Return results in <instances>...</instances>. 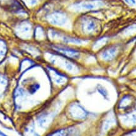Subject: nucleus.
I'll use <instances>...</instances> for the list:
<instances>
[{"label":"nucleus","mask_w":136,"mask_h":136,"mask_svg":"<svg viewBox=\"0 0 136 136\" xmlns=\"http://www.w3.org/2000/svg\"><path fill=\"white\" fill-rule=\"evenodd\" d=\"M81 26L83 32L88 35H93L100 31L101 23L99 20L95 18L86 17L81 20Z\"/></svg>","instance_id":"f257e3e1"},{"label":"nucleus","mask_w":136,"mask_h":136,"mask_svg":"<svg viewBox=\"0 0 136 136\" xmlns=\"http://www.w3.org/2000/svg\"><path fill=\"white\" fill-rule=\"evenodd\" d=\"M47 20L51 25L61 27L67 23L68 17L64 12L56 11L48 15Z\"/></svg>","instance_id":"f03ea898"},{"label":"nucleus","mask_w":136,"mask_h":136,"mask_svg":"<svg viewBox=\"0 0 136 136\" xmlns=\"http://www.w3.org/2000/svg\"><path fill=\"white\" fill-rule=\"evenodd\" d=\"M54 50L60 55L69 59H76L79 58L80 53L78 51L64 45H55Z\"/></svg>","instance_id":"7ed1b4c3"},{"label":"nucleus","mask_w":136,"mask_h":136,"mask_svg":"<svg viewBox=\"0 0 136 136\" xmlns=\"http://www.w3.org/2000/svg\"><path fill=\"white\" fill-rule=\"evenodd\" d=\"M103 3L99 0H90L77 3L73 5L74 8L76 10H93L102 7Z\"/></svg>","instance_id":"20e7f679"},{"label":"nucleus","mask_w":136,"mask_h":136,"mask_svg":"<svg viewBox=\"0 0 136 136\" xmlns=\"http://www.w3.org/2000/svg\"><path fill=\"white\" fill-rule=\"evenodd\" d=\"M119 52V45L113 44L107 46L103 50L102 52V57L105 61H110L117 56Z\"/></svg>","instance_id":"39448f33"},{"label":"nucleus","mask_w":136,"mask_h":136,"mask_svg":"<svg viewBox=\"0 0 136 136\" xmlns=\"http://www.w3.org/2000/svg\"><path fill=\"white\" fill-rule=\"evenodd\" d=\"M69 113L76 119H84L87 117V112L80 105L74 104L69 108Z\"/></svg>","instance_id":"423d86ee"},{"label":"nucleus","mask_w":136,"mask_h":136,"mask_svg":"<svg viewBox=\"0 0 136 136\" xmlns=\"http://www.w3.org/2000/svg\"><path fill=\"white\" fill-rule=\"evenodd\" d=\"M48 136H78V132L75 128H67L55 131Z\"/></svg>","instance_id":"0eeeda50"},{"label":"nucleus","mask_w":136,"mask_h":136,"mask_svg":"<svg viewBox=\"0 0 136 136\" xmlns=\"http://www.w3.org/2000/svg\"><path fill=\"white\" fill-rule=\"evenodd\" d=\"M96 90L104 99L106 100H109V93L105 87L103 86L101 84H98L96 86Z\"/></svg>","instance_id":"6e6552de"},{"label":"nucleus","mask_w":136,"mask_h":136,"mask_svg":"<svg viewBox=\"0 0 136 136\" xmlns=\"http://www.w3.org/2000/svg\"><path fill=\"white\" fill-rule=\"evenodd\" d=\"M7 51V47L3 42L0 41V59L4 55Z\"/></svg>","instance_id":"1a4fd4ad"},{"label":"nucleus","mask_w":136,"mask_h":136,"mask_svg":"<svg viewBox=\"0 0 136 136\" xmlns=\"http://www.w3.org/2000/svg\"><path fill=\"white\" fill-rule=\"evenodd\" d=\"M6 85H7V81H6V79L4 78L0 77V93L2 91L1 90H3V89H4V87L6 86Z\"/></svg>","instance_id":"9d476101"},{"label":"nucleus","mask_w":136,"mask_h":136,"mask_svg":"<svg viewBox=\"0 0 136 136\" xmlns=\"http://www.w3.org/2000/svg\"><path fill=\"white\" fill-rule=\"evenodd\" d=\"M125 1L127 3L129 4H132V5H134V4H136L135 0H125Z\"/></svg>","instance_id":"9b49d317"},{"label":"nucleus","mask_w":136,"mask_h":136,"mask_svg":"<svg viewBox=\"0 0 136 136\" xmlns=\"http://www.w3.org/2000/svg\"><path fill=\"white\" fill-rule=\"evenodd\" d=\"M0 135H1V136H8L7 134H5L4 133L1 132V131H0Z\"/></svg>","instance_id":"f8f14e48"}]
</instances>
